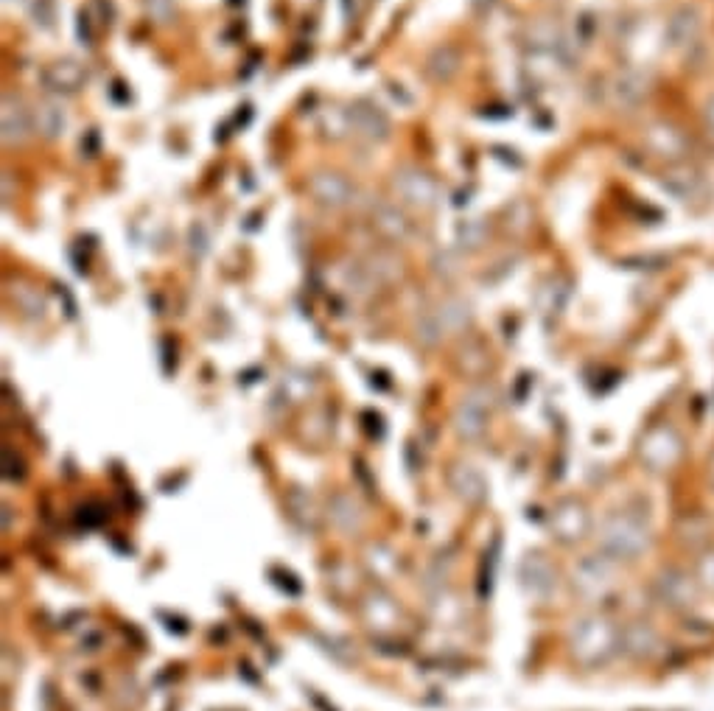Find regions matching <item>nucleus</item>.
Returning <instances> with one entry per match:
<instances>
[{"label":"nucleus","mask_w":714,"mask_h":711,"mask_svg":"<svg viewBox=\"0 0 714 711\" xmlns=\"http://www.w3.org/2000/svg\"><path fill=\"white\" fill-rule=\"evenodd\" d=\"M457 70H460V51L454 45H440L426 59V73L434 82H448Z\"/></svg>","instance_id":"5"},{"label":"nucleus","mask_w":714,"mask_h":711,"mask_svg":"<svg viewBox=\"0 0 714 711\" xmlns=\"http://www.w3.org/2000/svg\"><path fill=\"white\" fill-rule=\"evenodd\" d=\"M308 188H311L314 199L325 208H345L353 199V185L336 171H317L308 182Z\"/></svg>","instance_id":"3"},{"label":"nucleus","mask_w":714,"mask_h":711,"mask_svg":"<svg viewBox=\"0 0 714 711\" xmlns=\"http://www.w3.org/2000/svg\"><path fill=\"white\" fill-rule=\"evenodd\" d=\"M457 244L460 247H468V250H476L479 244H485V238H488V227H485V222H479V219H471V222H460L457 224Z\"/></svg>","instance_id":"9"},{"label":"nucleus","mask_w":714,"mask_h":711,"mask_svg":"<svg viewBox=\"0 0 714 711\" xmlns=\"http://www.w3.org/2000/svg\"><path fill=\"white\" fill-rule=\"evenodd\" d=\"M706 124H709V129H712L714 135V98L709 101V107H706Z\"/></svg>","instance_id":"10"},{"label":"nucleus","mask_w":714,"mask_h":711,"mask_svg":"<svg viewBox=\"0 0 714 711\" xmlns=\"http://www.w3.org/2000/svg\"><path fill=\"white\" fill-rule=\"evenodd\" d=\"M45 82L54 84V90H76V84L82 82V70L73 62H59L45 73Z\"/></svg>","instance_id":"8"},{"label":"nucleus","mask_w":714,"mask_h":711,"mask_svg":"<svg viewBox=\"0 0 714 711\" xmlns=\"http://www.w3.org/2000/svg\"><path fill=\"white\" fill-rule=\"evenodd\" d=\"M376 224L381 233H387L390 238H398V241L409 236V222H406V216L395 208V205H390V202L378 205Z\"/></svg>","instance_id":"7"},{"label":"nucleus","mask_w":714,"mask_h":711,"mask_svg":"<svg viewBox=\"0 0 714 711\" xmlns=\"http://www.w3.org/2000/svg\"><path fill=\"white\" fill-rule=\"evenodd\" d=\"M348 126L353 129V135H359L364 140H384L390 135V118L387 112L378 110L376 104L359 101L348 110Z\"/></svg>","instance_id":"2"},{"label":"nucleus","mask_w":714,"mask_h":711,"mask_svg":"<svg viewBox=\"0 0 714 711\" xmlns=\"http://www.w3.org/2000/svg\"><path fill=\"white\" fill-rule=\"evenodd\" d=\"M392 188H395V194L401 196L406 205H412V208L418 210H432L434 205H437V199H440L437 182H434L426 171H420V168H401V171H395Z\"/></svg>","instance_id":"1"},{"label":"nucleus","mask_w":714,"mask_h":711,"mask_svg":"<svg viewBox=\"0 0 714 711\" xmlns=\"http://www.w3.org/2000/svg\"><path fill=\"white\" fill-rule=\"evenodd\" d=\"M0 121H3V143L14 146V143H23L34 129V115L31 110H26V104L20 98L3 96V112H0Z\"/></svg>","instance_id":"4"},{"label":"nucleus","mask_w":714,"mask_h":711,"mask_svg":"<svg viewBox=\"0 0 714 711\" xmlns=\"http://www.w3.org/2000/svg\"><path fill=\"white\" fill-rule=\"evenodd\" d=\"M34 126H37V132H40V135L54 140V138H59L62 132H65L68 118H65V112L59 110L56 104H40V107L34 110Z\"/></svg>","instance_id":"6"}]
</instances>
